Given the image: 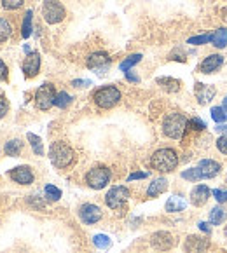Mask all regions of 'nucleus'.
I'll list each match as a JSON object with an SVG mask.
<instances>
[{
    "label": "nucleus",
    "instance_id": "obj_1",
    "mask_svg": "<svg viewBox=\"0 0 227 253\" xmlns=\"http://www.w3.org/2000/svg\"><path fill=\"white\" fill-rule=\"evenodd\" d=\"M179 164V156L173 149H159L150 157V166L161 173L173 171Z\"/></svg>",
    "mask_w": 227,
    "mask_h": 253
},
{
    "label": "nucleus",
    "instance_id": "obj_2",
    "mask_svg": "<svg viewBox=\"0 0 227 253\" xmlns=\"http://www.w3.org/2000/svg\"><path fill=\"white\" fill-rule=\"evenodd\" d=\"M187 123L189 121L182 114H168L163 121L164 134L168 138H173V140H180L183 136V131L187 129Z\"/></svg>",
    "mask_w": 227,
    "mask_h": 253
},
{
    "label": "nucleus",
    "instance_id": "obj_3",
    "mask_svg": "<svg viewBox=\"0 0 227 253\" xmlns=\"http://www.w3.org/2000/svg\"><path fill=\"white\" fill-rule=\"evenodd\" d=\"M74 150L67 145L65 142H54L51 145V150H49V159L54 164L56 168H67L74 163Z\"/></svg>",
    "mask_w": 227,
    "mask_h": 253
},
{
    "label": "nucleus",
    "instance_id": "obj_4",
    "mask_svg": "<svg viewBox=\"0 0 227 253\" xmlns=\"http://www.w3.org/2000/svg\"><path fill=\"white\" fill-rule=\"evenodd\" d=\"M94 103L100 108H112L116 107L121 100V91L116 86H105L101 89H98L93 96Z\"/></svg>",
    "mask_w": 227,
    "mask_h": 253
},
{
    "label": "nucleus",
    "instance_id": "obj_5",
    "mask_svg": "<svg viewBox=\"0 0 227 253\" xmlns=\"http://www.w3.org/2000/svg\"><path fill=\"white\" fill-rule=\"evenodd\" d=\"M42 16L49 25H56L65 19V7L60 0H45L42 5Z\"/></svg>",
    "mask_w": 227,
    "mask_h": 253
},
{
    "label": "nucleus",
    "instance_id": "obj_6",
    "mask_svg": "<svg viewBox=\"0 0 227 253\" xmlns=\"http://www.w3.org/2000/svg\"><path fill=\"white\" fill-rule=\"evenodd\" d=\"M108 182H110V169H107L105 166L93 168V169L86 175V183L94 190L103 189Z\"/></svg>",
    "mask_w": 227,
    "mask_h": 253
},
{
    "label": "nucleus",
    "instance_id": "obj_7",
    "mask_svg": "<svg viewBox=\"0 0 227 253\" xmlns=\"http://www.w3.org/2000/svg\"><path fill=\"white\" fill-rule=\"evenodd\" d=\"M54 100H56V93L52 84H42L37 89V93H35V105L41 110H49L54 105Z\"/></svg>",
    "mask_w": 227,
    "mask_h": 253
},
{
    "label": "nucleus",
    "instance_id": "obj_8",
    "mask_svg": "<svg viewBox=\"0 0 227 253\" xmlns=\"http://www.w3.org/2000/svg\"><path fill=\"white\" fill-rule=\"evenodd\" d=\"M128 199H130V190H128L126 187H121V185L112 187V189L107 192V196H105V203H107V206L112 210L121 208Z\"/></svg>",
    "mask_w": 227,
    "mask_h": 253
},
{
    "label": "nucleus",
    "instance_id": "obj_9",
    "mask_svg": "<svg viewBox=\"0 0 227 253\" xmlns=\"http://www.w3.org/2000/svg\"><path fill=\"white\" fill-rule=\"evenodd\" d=\"M39 70H41V56H39V52H30L23 61V72L26 77L32 79L39 74Z\"/></svg>",
    "mask_w": 227,
    "mask_h": 253
},
{
    "label": "nucleus",
    "instance_id": "obj_10",
    "mask_svg": "<svg viewBox=\"0 0 227 253\" xmlns=\"http://www.w3.org/2000/svg\"><path fill=\"white\" fill-rule=\"evenodd\" d=\"M79 216L84 223H96L101 218V210L96 205H82L79 210Z\"/></svg>",
    "mask_w": 227,
    "mask_h": 253
},
{
    "label": "nucleus",
    "instance_id": "obj_11",
    "mask_svg": "<svg viewBox=\"0 0 227 253\" xmlns=\"http://www.w3.org/2000/svg\"><path fill=\"white\" fill-rule=\"evenodd\" d=\"M224 63V56L222 54H210L208 58H205V60L201 61V65H199V72L201 74H213V72H217L220 67H222Z\"/></svg>",
    "mask_w": 227,
    "mask_h": 253
},
{
    "label": "nucleus",
    "instance_id": "obj_12",
    "mask_svg": "<svg viewBox=\"0 0 227 253\" xmlns=\"http://www.w3.org/2000/svg\"><path fill=\"white\" fill-rule=\"evenodd\" d=\"M9 176H11L16 183H21V185H30V183L34 182V173H32V169L28 166L14 168V169L9 173Z\"/></svg>",
    "mask_w": 227,
    "mask_h": 253
},
{
    "label": "nucleus",
    "instance_id": "obj_13",
    "mask_svg": "<svg viewBox=\"0 0 227 253\" xmlns=\"http://www.w3.org/2000/svg\"><path fill=\"white\" fill-rule=\"evenodd\" d=\"M173 245H175V239H173V236L170 234V232L161 231V232L152 234V246H154V248L166 252V250H170Z\"/></svg>",
    "mask_w": 227,
    "mask_h": 253
},
{
    "label": "nucleus",
    "instance_id": "obj_14",
    "mask_svg": "<svg viewBox=\"0 0 227 253\" xmlns=\"http://www.w3.org/2000/svg\"><path fill=\"white\" fill-rule=\"evenodd\" d=\"M110 65V56L103 51L93 52V54L88 58V67L93 68V70H103Z\"/></svg>",
    "mask_w": 227,
    "mask_h": 253
},
{
    "label": "nucleus",
    "instance_id": "obj_15",
    "mask_svg": "<svg viewBox=\"0 0 227 253\" xmlns=\"http://www.w3.org/2000/svg\"><path fill=\"white\" fill-rule=\"evenodd\" d=\"M208 248V239L197 238V236H189L185 241V252L187 253H205Z\"/></svg>",
    "mask_w": 227,
    "mask_h": 253
},
{
    "label": "nucleus",
    "instance_id": "obj_16",
    "mask_svg": "<svg viewBox=\"0 0 227 253\" xmlns=\"http://www.w3.org/2000/svg\"><path fill=\"white\" fill-rule=\"evenodd\" d=\"M215 93H217L215 87L210 86V84H201V82L196 84V98L201 105L210 103L213 100V96H215Z\"/></svg>",
    "mask_w": 227,
    "mask_h": 253
},
{
    "label": "nucleus",
    "instance_id": "obj_17",
    "mask_svg": "<svg viewBox=\"0 0 227 253\" xmlns=\"http://www.w3.org/2000/svg\"><path fill=\"white\" fill-rule=\"evenodd\" d=\"M210 194H212V190H210L206 185H196L192 189V192H190V203H192L194 206L206 205Z\"/></svg>",
    "mask_w": 227,
    "mask_h": 253
},
{
    "label": "nucleus",
    "instance_id": "obj_18",
    "mask_svg": "<svg viewBox=\"0 0 227 253\" xmlns=\"http://www.w3.org/2000/svg\"><path fill=\"white\" fill-rule=\"evenodd\" d=\"M197 168L201 169V173L205 175V178H213V176L219 175L220 169H222V166L213 159H201L199 161V164H197Z\"/></svg>",
    "mask_w": 227,
    "mask_h": 253
},
{
    "label": "nucleus",
    "instance_id": "obj_19",
    "mask_svg": "<svg viewBox=\"0 0 227 253\" xmlns=\"http://www.w3.org/2000/svg\"><path fill=\"white\" fill-rule=\"evenodd\" d=\"M185 208H187V201L182 196H172L166 203V211H170V213L183 211Z\"/></svg>",
    "mask_w": 227,
    "mask_h": 253
},
{
    "label": "nucleus",
    "instance_id": "obj_20",
    "mask_svg": "<svg viewBox=\"0 0 227 253\" xmlns=\"http://www.w3.org/2000/svg\"><path fill=\"white\" fill-rule=\"evenodd\" d=\"M166 189H168V180L166 178H156L149 185V189H147V196H149V198H156V196L163 194Z\"/></svg>",
    "mask_w": 227,
    "mask_h": 253
},
{
    "label": "nucleus",
    "instance_id": "obj_21",
    "mask_svg": "<svg viewBox=\"0 0 227 253\" xmlns=\"http://www.w3.org/2000/svg\"><path fill=\"white\" fill-rule=\"evenodd\" d=\"M226 218H227V210L222 208V206H215L210 211V223H213V225H220Z\"/></svg>",
    "mask_w": 227,
    "mask_h": 253
},
{
    "label": "nucleus",
    "instance_id": "obj_22",
    "mask_svg": "<svg viewBox=\"0 0 227 253\" xmlns=\"http://www.w3.org/2000/svg\"><path fill=\"white\" fill-rule=\"evenodd\" d=\"M157 84H159L163 89L170 91V93H175V91L180 89V82L177 79H170V77H161L157 79Z\"/></svg>",
    "mask_w": 227,
    "mask_h": 253
},
{
    "label": "nucleus",
    "instance_id": "obj_23",
    "mask_svg": "<svg viewBox=\"0 0 227 253\" xmlns=\"http://www.w3.org/2000/svg\"><path fill=\"white\" fill-rule=\"evenodd\" d=\"M212 44L215 45L217 49L226 47V45H227V28H219V30H215Z\"/></svg>",
    "mask_w": 227,
    "mask_h": 253
},
{
    "label": "nucleus",
    "instance_id": "obj_24",
    "mask_svg": "<svg viewBox=\"0 0 227 253\" xmlns=\"http://www.w3.org/2000/svg\"><path fill=\"white\" fill-rule=\"evenodd\" d=\"M182 176L185 180H190V182H199V180H205V175L201 173V169L199 168H190V169H185V171L182 173Z\"/></svg>",
    "mask_w": 227,
    "mask_h": 253
},
{
    "label": "nucleus",
    "instance_id": "obj_25",
    "mask_svg": "<svg viewBox=\"0 0 227 253\" xmlns=\"http://www.w3.org/2000/svg\"><path fill=\"white\" fill-rule=\"evenodd\" d=\"M21 149H23V143H21V140H11V142H7L5 143V154L7 156H19V152H21Z\"/></svg>",
    "mask_w": 227,
    "mask_h": 253
},
{
    "label": "nucleus",
    "instance_id": "obj_26",
    "mask_svg": "<svg viewBox=\"0 0 227 253\" xmlns=\"http://www.w3.org/2000/svg\"><path fill=\"white\" fill-rule=\"evenodd\" d=\"M32 16H34V12H32V11H26L25 19H23V26H21V35H23V39H28L32 35Z\"/></svg>",
    "mask_w": 227,
    "mask_h": 253
},
{
    "label": "nucleus",
    "instance_id": "obj_27",
    "mask_svg": "<svg viewBox=\"0 0 227 253\" xmlns=\"http://www.w3.org/2000/svg\"><path fill=\"white\" fill-rule=\"evenodd\" d=\"M28 142H30L32 149L37 156H44V147H42V140L34 133H28Z\"/></svg>",
    "mask_w": 227,
    "mask_h": 253
},
{
    "label": "nucleus",
    "instance_id": "obj_28",
    "mask_svg": "<svg viewBox=\"0 0 227 253\" xmlns=\"http://www.w3.org/2000/svg\"><path fill=\"white\" fill-rule=\"evenodd\" d=\"M11 34H12L11 23H9L7 19L0 18V42L7 41V39L11 37Z\"/></svg>",
    "mask_w": 227,
    "mask_h": 253
},
{
    "label": "nucleus",
    "instance_id": "obj_29",
    "mask_svg": "<svg viewBox=\"0 0 227 253\" xmlns=\"http://www.w3.org/2000/svg\"><path fill=\"white\" fill-rule=\"evenodd\" d=\"M140 60H141V54H131V56H128L126 60H124L123 63L119 65L121 72H130V68L135 67V65H136Z\"/></svg>",
    "mask_w": 227,
    "mask_h": 253
},
{
    "label": "nucleus",
    "instance_id": "obj_30",
    "mask_svg": "<svg viewBox=\"0 0 227 253\" xmlns=\"http://www.w3.org/2000/svg\"><path fill=\"white\" fill-rule=\"evenodd\" d=\"M212 117L217 124H222L227 121V110L224 107H213L212 108Z\"/></svg>",
    "mask_w": 227,
    "mask_h": 253
},
{
    "label": "nucleus",
    "instance_id": "obj_31",
    "mask_svg": "<svg viewBox=\"0 0 227 253\" xmlns=\"http://www.w3.org/2000/svg\"><path fill=\"white\" fill-rule=\"evenodd\" d=\"M72 103V96L68 93H65V91H61V93L56 94V100H54V105L60 108H67L68 105Z\"/></svg>",
    "mask_w": 227,
    "mask_h": 253
},
{
    "label": "nucleus",
    "instance_id": "obj_32",
    "mask_svg": "<svg viewBox=\"0 0 227 253\" xmlns=\"http://www.w3.org/2000/svg\"><path fill=\"white\" fill-rule=\"evenodd\" d=\"M93 243H94V246L100 248V250H107V248H110V245H112L110 238L105 236V234H96L93 238Z\"/></svg>",
    "mask_w": 227,
    "mask_h": 253
},
{
    "label": "nucleus",
    "instance_id": "obj_33",
    "mask_svg": "<svg viewBox=\"0 0 227 253\" xmlns=\"http://www.w3.org/2000/svg\"><path fill=\"white\" fill-rule=\"evenodd\" d=\"M213 41V34H206V35H197V37H190L187 41V44L190 45H203V44H208V42Z\"/></svg>",
    "mask_w": 227,
    "mask_h": 253
},
{
    "label": "nucleus",
    "instance_id": "obj_34",
    "mask_svg": "<svg viewBox=\"0 0 227 253\" xmlns=\"http://www.w3.org/2000/svg\"><path fill=\"white\" fill-rule=\"evenodd\" d=\"M44 192H45V198H47L49 201H58V199L61 198V190L54 185H47L44 189Z\"/></svg>",
    "mask_w": 227,
    "mask_h": 253
},
{
    "label": "nucleus",
    "instance_id": "obj_35",
    "mask_svg": "<svg viewBox=\"0 0 227 253\" xmlns=\"http://www.w3.org/2000/svg\"><path fill=\"white\" fill-rule=\"evenodd\" d=\"M23 2H25V0H2V5H4L5 9H9V11H14V9L21 7Z\"/></svg>",
    "mask_w": 227,
    "mask_h": 253
},
{
    "label": "nucleus",
    "instance_id": "obj_36",
    "mask_svg": "<svg viewBox=\"0 0 227 253\" xmlns=\"http://www.w3.org/2000/svg\"><path fill=\"white\" fill-rule=\"evenodd\" d=\"M187 126L192 127V129H196V131H203V129L206 127V124L203 123L201 119H197V117H194V119H190L189 123H187Z\"/></svg>",
    "mask_w": 227,
    "mask_h": 253
},
{
    "label": "nucleus",
    "instance_id": "obj_37",
    "mask_svg": "<svg viewBox=\"0 0 227 253\" xmlns=\"http://www.w3.org/2000/svg\"><path fill=\"white\" fill-rule=\"evenodd\" d=\"M217 149H219L222 154H227V133H224L222 136H219V140H217Z\"/></svg>",
    "mask_w": 227,
    "mask_h": 253
},
{
    "label": "nucleus",
    "instance_id": "obj_38",
    "mask_svg": "<svg viewBox=\"0 0 227 253\" xmlns=\"http://www.w3.org/2000/svg\"><path fill=\"white\" fill-rule=\"evenodd\" d=\"M213 198L217 199V203H226L227 201V190H222V189H215L212 190Z\"/></svg>",
    "mask_w": 227,
    "mask_h": 253
},
{
    "label": "nucleus",
    "instance_id": "obj_39",
    "mask_svg": "<svg viewBox=\"0 0 227 253\" xmlns=\"http://www.w3.org/2000/svg\"><path fill=\"white\" fill-rule=\"evenodd\" d=\"M7 108H9V103L2 94H0V117H4L7 114Z\"/></svg>",
    "mask_w": 227,
    "mask_h": 253
},
{
    "label": "nucleus",
    "instance_id": "obj_40",
    "mask_svg": "<svg viewBox=\"0 0 227 253\" xmlns=\"http://www.w3.org/2000/svg\"><path fill=\"white\" fill-rule=\"evenodd\" d=\"M147 176H149V173L147 171H136V173H131L130 176H128V180H140V178H147Z\"/></svg>",
    "mask_w": 227,
    "mask_h": 253
},
{
    "label": "nucleus",
    "instance_id": "obj_41",
    "mask_svg": "<svg viewBox=\"0 0 227 253\" xmlns=\"http://www.w3.org/2000/svg\"><path fill=\"white\" fill-rule=\"evenodd\" d=\"M7 79V67L2 60H0V81H5Z\"/></svg>",
    "mask_w": 227,
    "mask_h": 253
},
{
    "label": "nucleus",
    "instance_id": "obj_42",
    "mask_svg": "<svg viewBox=\"0 0 227 253\" xmlns=\"http://www.w3.org/2000/svg\"><path fill=\"white\" fill-rule=\"evenodd\" d=\"M72 86H75V87H86V86H91V81H74V82H72Z\"/></svg>",
    "mask_w": 227,
    "mask_h": 253
},
{
    "label": "nucleus",
    "instance_id": "obj_43",
    "mask_svg": "<svg viewBox=\"0 0 227 253\" xmlns=\"http://www.w3.org/2000/svg\"><path fill=\"white\" fill-rule=\"evenodd\" d=\"M199 229H201L205 234H210V232H212V229H210V225L206 222H199Z\"/></svg>",
    "mask_w": 227,
    "mask_h": 253
},
{
    "label": "nucleus",
    "instance_id": "obj_44",
    "mask_svg": "<svg viewBox=\"0 0 227 253\" xmlns=\"http://www.w3.org/2000/svg\"><path fill=\"white\" fill-rule=\"evenodd\" d=\"M126 77H128V81H131V82H138V81H140V79H138L136 75L130 74V72H126Z\"/></svg>",
    "mask_w": 227,
    "mask_h": 253
},
{
    "label": "nucleus",
    "instance_id": "obj_45",
    "mask_svg": "<svg viewBox=\"0 0 227 253\" xmlns=\"http://www.w3.org/2000/svg\"><path fill=\"white\" fill-rule=\"evenodd\" d=\"M217 131H220V133H226L227 131V124H217Z\"/></svg>",
    "mask_w": 227,
    "mask_h": 253
},
{
    "label": "nucleus",
    "instance_id": "obj_46",
    "mask_svg": "<svg viewBox=\"0 0 227 253\" xmlns=\"http://www.w3.org/2000/svg\"><path fill=\"white\" fill-rule=\"evenodd\" d=\"M222 18H224V21L227 23V9H224V11H222Z\"/></svg>",
    "mask_w": 227,
    "mask_h": 253
},
{
    "label": "nucleus",
    "instance_id": "obj_47",
    "mask_svg": "<svg viewBox=\"0 0 227 253\" xmlns=\"http://www.w3.org/2000/svg\"><path fill=\"white\" fill-rule=\"evenodd\" d=\"M222 107H224V108H226V110H227V96L224 98V105H222Z\"/></svg>",
    "mask_w": 227,
    "mask_h": 253
},
{
    "label": "nucleus",
    "instance_id": "obj_48",
    "mask_svg": "<svg viewBox=\"0 0 227 253\" xmlns=\"http://www.w3.org/2000/svg\"><path fill=\"white\" fill-rule=\"evenodd\" d=\"M226 236H227V225H226Z\"/></svg>",
    "mask_w": 227,
    "mask_h": 253
},
{
    "label": "nucleus",
    "instance_id": "obj_49",
    "mask_svg": "<svg viewBox=\"0 0 227 253\" xmlns=\"http://www.w3.org/2000/svg\"><path fill=\"white\" fill-rule=\"evenodd\" d=\"M226 183H227V178H226Z\"/></svg>",
    "mask_w": 227,
    "mask_h": 253
}]
</instances>
